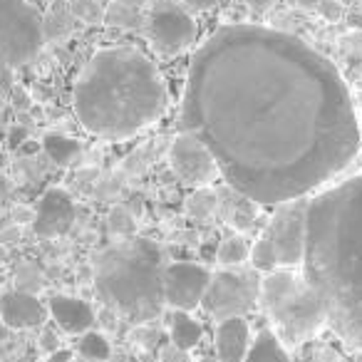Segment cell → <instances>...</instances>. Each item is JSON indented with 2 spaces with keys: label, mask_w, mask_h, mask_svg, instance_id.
Returning a JSON list of instances; mask_svg holds the SVG:
<instances>
[{
  "label": "cell",
  "mask_w": 362,
  "mask_h": 362,
  "mask_svg": "<svg viewBox=\"0 0 362 362\" xmlns=\"http://www.w3.org/2000/svg\"><path fill=\"white\" fill-rule=\"evenodd\" d=\"M258 300L263 303V310L273 317L286 340L298 342L325 325L303 276L293 273L291 268H283V271L276 268L273 273H268L261 281Z\"/></svg>",
  "instance_id": "5"
},
{
  "label": "cell",
  "mask_w": 362,
  "mask_h": 362,
  "mask_svg": "<svg viewBox=\"0 0 362 362\" xmlns=\"http://www.w3.org/2000/svg\"><path fill=\"white\" fill-rule=\"evenodd\" d=\"M169 164L171 171L189 187H206L216 176H221L211 151L189 132L174 136L169 146Z\"/></svg>",
  "instance_id": "10"
},
{
  "label": "cell",
  "mask_w": 362,
  "mask_h": 362,
  "mask_svg": "<svg viewBox=\"0 0 362 362\" xmlns=\"http://www.w3.org/2000/svg\"><path fill=\"white\" fill-rule=\"evenodd\" d=\"M317 11H320L322 18H327V21H340L342 18V8L337 0H320V6H317Z\"/></svg>",
  "instance_id": "28"
},
{
  "label": "cell",
  "mask_w": 362,
  "mask_h": 362,
  "mask_svg": "<svg viewBox=\"0 0 362 362\" xmlns=\"http://www.w3.org/2000/svg\"><path fill=\"white\" fill-rule=\"evenodd\" d=\"M0 283H3V278H0Z\"/></svg>",
  "instance_id": "41"
},
{
  "label": "cell",
  "mask_w": 362,
  "mask_h": 362,
  "mask_svg": "<svg viewBox=\"0 0 362 362\" xmlns=\"http://www.w3.org/2000/svg\"><path fill=\"white\" fill-rule=\"evenodd\" d=\"M72 107L90 134L110 141L129 139L164 112V77L139 47H102L77 75Z\"/></svg>",
  "instance_id": "3"
},
{
  "label": "cell",
  "mask_w": 362,
  "mask_h": 362,
  "mask_svg": "<svg viewBox=\"0 0 362 362\" xmlns=\"http://www.w3.org/2000/svg\"><path fill=\"white\" fill-rule=\"evenodd\" d=\"M146 33H149L151 47L159 55H176L197 40V23L192 13L179 8L176 3H159L149 13Z\"/></svg>",
  "instance_id": "9"
},
{
  "label": "cell",
  "mask_w": 362,
  "mask_h": 362,
  "mask_svg": "<svg viewBox=\"0 0 362 362\" xmlns=\"http://www.w3.org/2000/svg\"><path fill=\"white\" fill-rule=\"evenodd\" d=\"M132 11H134V8L112 3L105 11V23H110V25H129V28L136 25V16Z\"/></svg>",
  "instance_id": "25"
},
{
  "label": "cell",
  "mask_w": 362,
  "mask_h": 362,
  "mask_svg": "<svg viewBox=\"0 0 362 362\" xmlns=\"http://www.w3.org/2000/svg\"><path fill=\"white\" fill-rule=\"evenodd\" d=\"M171 342H174L176 350L181 352H189L192 347L199 345V340H202L204 335V327L199 325L197 320H194L189 313L184 310H176L174 315H171Z\"/></svg>",
  "instance_id": "17"
},
{
  "label": "cell",
  "mask_w": 362,
  "mask_h": 362,
  "mask_svg": "<svg viewBox=\"0 0 362 362\" xmlns=\"http://www.w3.org/2000/svg\"><path fill=\"white\" fill-rule=\"evenodd\" d=\"M174 3L194 16V13H204V11H209V8H214L218 0H174Z\"/></svg>",
  "instance_id": "27"
},
{
  "label": "cell",
  "mask_w": 362,
  "mask_h": 362,
  "mask_svg": "<svg viewBox=\"0 0 362 362\" xmlns=\"http://www.w3.org/2000/svg\"><path fill=\"white\" fill-rule=\"evenodd\" d=\"M47 313L57 322V327L70 335H82L95 322V310L90 303L72 296H52L47 300Z\"/></svg>",
  "instance_id": "14"
},
{
  "label": "cell",
  "mask_w": 362,
  "mask_h": 362,
  "mask_svg": "<svg viewBox=\"0 0 362 362\" xmlns=\"http://www.w3.org/2000/svg\"><path fill=\"white\" fill-rule=\"evenodd\" d=\"M300 266L322 322L362 347V171L308 199Z\"/></svg>",
  "instance_id": "2"
},
{
  "label": "cell",
  "mask_w": 362,
  "mask_h": 362,
  "mask_svg": "<svg viewBox=\"0 0 362 362\" xmlns=\"http://www.w3.org/2000/svg\"><path fill=\"white\" fill-rule=\"evenodd\" d=\"M42 149L47 151L52 161L57 164H70L77 154H80V144L70 136H62V134H47L42 139Z\"/></svg>",
  "instance_id": "20"
},
{
  "label": "cell",
  "mask_w": 362,
  "mask_h": 362,
  "mask_svg": "<svg viewBox=\"0 0 362 362\" xmlns=\"http://www.w3.org/2000/svg\"><path fill=\"white\" fill-rule=\"evenodd\" d=\"M248 261H251L253 271L258 273H273L278 268V258H276V251H273L271 241L266 236H261L256 243L251 246V253H248Z\"/></svg>",
  "instance_id": "22"
},
{
  "label": "cell",
  "mask_w": 362,
  "mask_h": 362,
  "mask_svg": "<svg viewBox=\"0 0 362 362\" xmlns=\"http://www.w3.org/2000/svg\"><path fill=\"white\" fill-rule=\"evenodd\" d=\"M75 223V202L65 189H47L40 197L33 218V228L42 238H57L65 236Z\"/></svg>",
  "instance_id": "12"
},
{
  "label": "cell",
  "mask_w": 362,
  "mask_h": 362,
  "mask_svg": "<svg viewBox=\"0 0 362 362\" xmlns=\"http://www.w3.org/2000/svg\"><path fill=\"white\" fill-rule=\"evenodd\" d=\"M25 136H28V129H25V127H16V129L11 132V144H13V146H21Z\"/></svg>",
  "instance_id": "34"
},
{
  "label": "cell",
  "mask_w": 362,
  "mask_h": 362,
  "mask_svg": "<svg viewBox=\"0 0 362 362\" xmlns=\"http://www.w3.org/2000/svg\"><path fill=\"white\" fill-rule=\"evenodd\" d=\"M214 209H216V194L209 192V189H199V192L194 194V197L189 199V204H187V211L192 214L194 218L211 216Z\"/></svg>",
  "instance_id": "23"
},
{
  "label": "cell",
  "mask_w": 362,
  "mask_h": 362,
  "mask_svg": "<svg viewBox=\"0 0 362 362\" xmlns=\"http://www.w3.org/2000/svg\"><path fill=\"white\" fill-rule=\"evenodd\" d=\"M0 107H3V97H0Z\"/></svg>",
  "instance_id": "40"
},
{
  "label": "cell",
  "mask_w": 362,
  "mask_h": 362,
  "mask_svg": "<svg viewBox=\"0 0 362 362\" xmlns=\"http://www.w3.org/2000/svg\"><path fill=\"white\" fill-rule=\"evenodd\" d=\"M77 350L90 362H107L112 355V347H110V342H107V337L102 335V332H92V330L82 332Z\"/></svg>",
  "instance_id": "21"
},
{
  "label": "cell",
  "mask_w": 362,
  "mask_h": 362,
  "mask_svg": "<svg viewBox=\"0 0 362 362\" xmlns=\"http://www.w3.org/2000/svg\"><path fill=\"white\" fill-rule=\"evenodd\" d=\"M21 238V228L18 226H11V228H3L0 231V246H6V243H13Z\"/></svg>",
  "instance_id": "30"
},
{
  "label": "cell",
  "mask_w": 362,
  "mask_h": 362,
  "mask_svg": "<svg viewBox=\"0 0 362 362\" xmlns=\"http://www.w3.org/2000/svg\"><path fill=\"white\" fill-rule=\"evenodd\" d=\"M251 345V327L246 317H226L216 327V360L218 362H243Z\"/></svg>",
  "instance_id": "15"
},
{
  "label": "cell",
  "mask_w": 362,
  "mask_h": 362,
  "mask_svg": "<svg viewBox=\"0 0 362 362\" xmlns=\"http://www.w3.org/2000/svg\"><path fill=\"white\" fill-rule=\"evenodd\" d=\"M258 296H261V281L253 273L218 271L211 273L202 305L218 320L243 317V313L251 310Z\"/></svg>",
  "instance_id": "7"
},
{
  "label": "cell",
  "mask_w": 362,
  "mask_h": 362,
  "mask_svg": "<svg viewBox=\"0 0 362 362\" xmlns=\"http://www.w3.org/2000/svg\"><path fill=\"white\" fill-rule=\"evenodd\" d=\"M75 25V16L70 13L67 6H52L50 11L42 16V35L47 40H57V37H65L67 33Z\"/></svg>",
  "instance_id": "18"
},
{
  "label": "cell",
  "mask_w": 362,
  "mask_h": 362,
  "mask_svg": "<svg viewBox=\"0 0 362 362\" xmlns=\"http://www.w3.org/2000/svg\"><path fill=\"white\" fill-rule=\"evenodd\" d=\"M8 261V248L6 246H0V266Z\"/></svg>",
  "instance_id": "37"
},
{
  "label": "cell",
  "mask_w": 362,
  "mask_h": 362,
  "mask_svg": "<svg viewBox=\"0 0 362 362\" xmlns=\"http://www.w3.org/2000/svg\"><path fill=\"white\" fill-rule=\"evenodd\" d=\"M350 21H352V25H362V18H357V16H352Z\"/></svg>",
  "instance_id": "38"
},
{
  "label": "cell",
  "mask_w": 362,
  "mask_h": 362,
  "mask_svg": "<svg viewBox=\"0 0 362 362\" xmlns=\"http://www.w3.org/2000/svg\"><path fill=\"white\" fill-rule=\"evenodd\" d=\"M164 253L149 238H122L95 256L100 298L134 320H149L164 305Z\"/></svg>",
  "instance_id": "4"
},
{
  "label": "cell",
  "mask_w": 362,
  "mask_h": 362,
  "mask_svg": "<svg viewBox=\"0 0 362 362\" xmlns=\"http://www.w3.org/2000/svg\"><path fill=\"white\" fill-rule=\"evenodd\" d=\"M305 206L308 197L281 204L278 211L273 214L266 233H263L276 251L278 266L283 268H296L303 261V251H305Z\"/></svg>",
  "instance_id": "8"
},
{
  "label": "cell",
  "mask_w": 362,
  "mask_h": 362,
  "mask_svg": "<svg viewBox=\"0 0 362 362\" xmlns=\"http://www.w3.org/2000/svg\"><path fill=\"white\" fill-rule=\"evenodd\" d=\"M246 3H248V8L256 13H266L276 6V0H246Z\"/></svg>",
  "instance_id": "31"
},
{
  "label": "cell",
  "mask_w": 362,
  "mask_h": 362,
  "mask_svg": "<svg viewBox=\"0 0 362 362\" xmlns=\"http://www.w3.org/2000/svg\"><path fill=\"white\" fill-rule=\"evenodd\" d=\"M112 3H119V6H129V8H139V6H144V3H149V0H112Z\"/></svg>",
  "instance_id": "35"
},
{
  "label": "cell",
  "mask_w": 362,
  "mask_h": 362,
  "mask_svg": "<svg viewBox=\"0 0 362 362\" xmlns=\"http://www.w3.org/2000/svg\"><path fill=\"white\" fill-rule=\"evenodd\" d=\"M0 90L13 92V67L6 62H0Z\"/></svg>",
  "instance_id": "29"
},
{
  "label": "cell",
  "mask_w": 362,
  "mask_h": 362,
  "mask_svg": "<svg viewBox=\"0 0 362 362\" xmlns=\"http://www.w3.org/2000/svg\"><path fill=\"white\" fill-rule=\"evenodd\" d=\"M243 362H288V352L283 347L281 337L266 327L256 337H251V345H248Z\"/></svg>",
  "instance_id": "16"
},
{
  "label": "cell",
  "mask_w": 362,
  "mask_h": 362,
  "mask_svg": "<svg viewBox=\"0 0 362 362\" xmlns=\"http://www.w3.org/2000/svg\"><path fill=\"white\" fill-rule=\"evenodd\" d=\"M181 124L233 192L266 206L305 199L360 151L340 70L298 35L248 23L218 28L194 50Z\"/></svg>",
  "instance_id": "1"
},
{
  "label": "cell",
  "mask_w": 362,
  "mask_h": 362,
  "mask_svg": "<svg viewBox=\"0 0 362 362\" xmlns=\"http://www.w3.org/2000/svg\"><path fill=\"white\" fill-rule=\"evenodd\" d=\"M211 273L199 263L174 261L164 268V303L174 310H194L202 305Z\"/></svg>",
  "instance_id": "11"
},
{
  "label": "cell",
  "mask_w": 362,
  "mask_h": 362,
  "mask_svg": "<svg viewBox=\"0 0 362 362\" xmlns=\"http://www.w3.org/2000/svg\"><path fill=\"white\" fill-rule=\"evenodd\" d=\"M70 13L75 16V21L82 23H100L105 21V11L97 6V0H72Z\"/></svg>",
  "instance_id": "24"
},
{
  "label": "cell",
  "mask_w": 362,
  "mask_h": 362,
  "mask_svg": "<svg viewBox=\"0 0 362 362\" xmlns=\"http://www.w3.org/2000/svg\"><path fill=\"white\" fill-rule=\"evenodd\" d=\"M70 360H72L70 350H55V352H50V357H47L45 362H70Z\"/></svg>",
  "instance_id": "33"
},
{
  "label": "cell",
  "mask_w": 362,
  "mask_h": 362,
  "mask_svg": "<svg viewBox=\"0 0 362 362\" xmlns=\"http://www.w3.org/2000/svg\"><path fill=\"white\" fill-rule=\"evenodd\" d=\"M42 45V13L30 0H0V62L16 70L30 62Z\"/></svg>",
  "instance_id": "6"
},
{
  "label": "cell",
  "mask_w": 362,
  "mask_h": 362,
  "mask_svg": "<svg viewBox=\"0 0 362 362\" xmlns=\"http://www.w3.org/2000/svg\"><path fill=\"white\" fill-rule=\"evenodd\" d=\"M248 253H251V243L243 236H238V233H233V236H226L218 243L216 261L221 263V266H238V263L246 261Z\"/></svg>",
  "instance_id": "19"
},
{
  "label": "cell",
  "mask_w": 362,
  "mask_h": 362,
  "mask_svg": "<svg viewBox=\"0 0 362 362\" xmlns=\"http://www.w3.org/2000/svg\"><path fill=\"white\" fill-rule=\"evenodd\" d=\"M47 308L28 291H11L0 298V320L13 330H30L45 322Z\"/></svg>",
  "instance_id": "13"
},
{
  "label": "cell",
  "mask_w": 362,
  "mask_h": 362,
  "mask_svg": "<svg viewBox=\"0 0 362 362\" xmlns=\"http://www.w3.org/2000/svg\"><path fill=\"white\" fill-rule=\"evenodd\" d=\"M13 100H16V107L18 110H28V107H30V102H28V95L23 90H16V87H13Z\"/></svg>",
  "instance_id": "32"
},
{
  "label": "cell",
  "mask_w": 362,
  "mask_h": 362,
  "mask_svg": "<svg viewBox=\"0 0 362 362\" xmlns=\"http://www.w3.org/2000/svg\"><path fill=\"white\" fill-rule=\"evenodd\" d=\"M110 231L117 233V236H122V238H129L132 236V231H134V221H132V216H129V211H127V209L117 206L115 211H112Z\"/></svg>",
  "instance_id": "26"
},
{
  "label": "cell",
  "mask_w": 362,
  "mask_h": 362,
  "mask_svg": "<svg viewBox=\"0 0 362 362\" xmlns=\"http://www.w3.org/2000/svg\"><path fill=\"white\" fill-rule=\"evenodd\" d=\"M296 3L300 8H317V6H320V0H296Z\"/></svg>",
  "instance_id": "36"
},
{
  "label": "cell",
  "mask_w": 362,
  "mask_h": 362,
  "mask_svg": "<svg viewBox=\"0 0 362 362\" xmlns=\"http://www.w3.org/2000/svg\"><path fill=\"white\" fill-rule=\"evenodd\" d=\"M197 362H218V360H211V357H202V360H197Z\"/></svg>",
  "instance_id": "39"
}]
</instances>
